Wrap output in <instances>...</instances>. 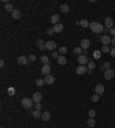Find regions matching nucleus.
Here are the masks:
<instances>
[{
	"label": "nucleus",
	"mask_w": 115,
	"mask_h": 128,
	"mask_svg": "<svg viewBox=\"0 0 115 128\" xmlns=\"http://www.w3.org/2000/svg\"><path fill=\"white\" fill-rule=\"evenodd\" d=\"M44 49H46L45 45H42V46H39V50H44Z\"/></svg>",
	"instance_id": "37998d69"
},
{
	"label": "nucleus",
	"mask_w": 115,
	"mask_h": 128,
	"mask_svg": "<svg viewBox=\"0 0 115 128\" xmlns=\"http://www.w3.org/2000/svg\"><path fill=\"white\" fill-rule=\"evenodd\" d=\"M91 100H92L93 102H98V101H99V95H98V94H94L93 96H92V97H91Z\"/></svg>",
	"instance_id": "f704fd0d"
},
{
	"label": "nucleus",
	"mask_w": 115,
	"mask_h": 128,
	"mask_svg": "<svg viewBox=\"0 0 115 128\" xmlns=\"http://www.w3.org/2000/svg\"><path fill=\"white\" fill-rule=\"evenodd\" d=\"M100 56H101V55H100V51L96 50L93 53V57H94V58H100Z\"/></svg>",
	"instance_id": "c9c22d12"
},
{
	"label": "nucleus",
	"mask_w": 115,
	"mask_h": 128,
	"mask_svg": "<svg viewBox=\"0 0 115 128\" xmlns=\"http://www.w3.org/2000/svg\"><path fill=\"white\" fill-rule=\"evenodd\" d=\"M101 51H102V53H108V51H111L109 46H102V47H101Z\"/></svg>",
	"instance_id": "7c9ffc66"
},
{
	"label": "nucleus",
	"mask_w": 115,
	"mask_h": 128,
	"mask_svg": "<svg viewBox=\"0 0 115 128\" xmlns=\"http://www.w3.org/2000/svg\"><path fill=\"white\" fill-rule=\"evenodd\" d=\"M42 119L44 120V121H48V120L51 119V113L50 112H44L43 116H42Z\"/></svg>",
	"instance_id": "4be33fe9"
},
{
	"label": "nucleus",
	"mask_w": 115,
	"mask_h": 128,
	"mask_svg": "<svg viewBox=\"0 0 115 128\" xmlns=\"http://www.w3.org/2000/svg\"><path fill=\"white\" fill-rule=\"evenodd\" d=\"M67 51H68V48L66 47V46H62L59 48V54H61V55H64V54H67Z\"/></svg>",
	"instance_id": "393cba45"
},
{
	"label": "nucleus",
	"mask_w": 115,
	"mask_h": 128,
	"mask_svg": "<svg viewBox=\"0 0 115 128\" xmlns=\"http://www.w3.org/2000/svg\"><path fill=\"white\" fill-rule=\"evenodd\" d=\"M90 45H91L90 40L86 39V38H84V39H82V41H81V48H82V49H88L89 47H90Z\"/></svg>",
	"instance_id": "39448f33"
},
{
	"label": "nucleus",
	"mask_w": 115,
	"mask_h": 128,
	"mask_svg": "<svg viewBox=\"0 0 115 128\" xmlns=\"http://www.w3.org/2000/svg\"><path fill=\"white\" fill-rule=\"evenodd\" d=\"M45 84V80H43V79H37L36 80V85L37 86H43Z\"/></svg>",
	"instance_id": "c756f323"
},
{
	"label": "nucleus",
	"mask_w": 115,
	"mask_h": 128,
	"mask_svg": "<svg viewBox=\"0 0 115 128\" xmlns=\"http://www.w3.org/2000/svg\"><path fill=\"white\" fill-rule=\"evenodd\" d=\"M42 45H44V41L42 39H38L37 40V46H42Z\"/></svg>",
	"instance_id": "a19ab883"
},
{
	"label": "nucleus",
	"mask_w": 115,
	"mask_h": 128,
	"mask_svg": "<svg viewBox=\"0 0 115 128\" xmlns=\"http://www.w3.org/2000/svg\"><path fill=\"white\" fill-rule=\"evenodd\" d=\"M82 51H83V49H82L81 47H76V48L74 49V53H75L76 55H78V56H80L81 54H82Z\"/></svg>",
	"instance_id": "cd10ccee"
},
{
	"label": "nucleus",
	"mask_w": 115,
	"mask_h": 128,
	"mask_svg": "<svg viewBox=\"0 0 115 128\" xmlns=\"http://www.w3.org/2000/svg\"><path fill=\"white\" fill-rule=\"evenodd\" d=\"M86 71H88V69L85 68V65H80L76 69V73L77 74H84V73H86Z\"/></svg>",
	"instance_id": "ddd939ff"
},
{
	"label": "nucleus",
	"mask_w": 115,
	"mask_h": 128,
	"mask_svg": "<svg viewBox=\"0 0 115 128\" xmlns=\"http://www.w3.org/2000/svg\"><path fill=\"white\" fill-rule=\"evenodd\" d=\"M28 60H29V63H31V62H35V61H36V55H34V54L29 55Z\"/></svg>",
	"instance_id": "2f4dec72"
},
{
	"label": "nucleus",
	"mask_w": 115,
	"mask_h": 128,
	"mask_svg": "<svg viewBox=\"0 0 115 128\" xmlns=\"http://www.w3.org/2000/svg\"><path fill=\"white\" fill-rule=\"evenodd\" d=\"M53 30L55 33H59V32H61L62 30H63V25L60 24V23H58V24H55V25L53 26Z\"/></svg>",
	"instance_id": "dca6fc26"
},
{
	"label": "nucleus",
	"mask_w": 115,
	"mask_h": 128,
	"mask_svg": "<svg viewBox=\"0 0 115 128\" xmlns=\"http://www.w3.org/2000/svg\"><path fill=\"white\" fill-rule=\"evenodd\" d=\"M113 24H114V21H113L112 17H106V18H105V25H106V27L113 29Z\"/></svg>",
	"instance_id": "9d476101"
},
{
	"label": "nucleus",
	"mask_w": 115,
	"mask_h": 128,
	"mask_svg": "<svg viewBox=\"0 0 115 128\" xmlns=\"http://www.w3.org/2000/svg\"><path fill=\"white\" fill-rule=\"evenodd\" d=\"M100 41H101V43H102L104 46H108L109 43H112V39H111L107 34H105V35H102V37L100 38Z\"/></svg>",
	"instance_id": "20e7f679"
},
{
	"label": "nucleus",
	"mask_w": 115,
	"mask_h": 128,
	"mask_svg": "<svg viewBox=\"0 0 115 128\" xmlns=\"http://www.w3.org/2000/svg\"><path fill=\"white\" fill-rule=\"evenodd\" d=\"M4 65H5V62H4V60H1V61H0V66L2 68Z\"/></svg>",
	"instance_id": "c03bdc74"
},
{
	"label": "nucleus",
	"mask_w": 115,
	"mask_h": 128,
	"mask_svg": "<svg viewBox=\"0 0 115 128\" xmlns=\"http://www.w3.org/2000/svg\"><path fill=\"white\" fill-rule=\"evenodd\" d=\"M114 76H115V72H114V70H112V69L105 70V72H104V78H105L106 80H111V79H113Z\"/></svg>",
	"instance_id": "7ed1b4c3"
},
{
	"label": "nucleus",
	"mask_w": 115,
	"mask_h": 128,
	"mask_svg": "<svg viewBox=\"0 0 115 128\" xmlns=\"http://www.w3.org/2000/svg\"><path fill=\"white\" fill-rule=\"evenodd\" d=\"M32 105H34V100H31V98H29V97H24V98L22 100V106H23L24 109H31Z\"/></svg>",
	"instance_id": "f03ea898"
},
{
	"label": "nucleus",
	"mask_w": 115,
	"mask_h": 128,
	"mask_svg": "<svg viewBox=\"0 0 115 128\" xmlns=\"http://www.w3.org/2000/svg\"><path fill=\"white\" fill-rule=\"evenodd\" d=\"M109 33H111V35H113V37L115 38V27H113V29L109 30Z\"/></svg>",
	"instance_id": "ea45409f"
},
{
	"label": "nucleus",
	"mask_w": 115,
	"mask_h": 128,
	"mask_svg": "<svg viewBox=\"0 0 115 128\" xmlns=\"http://www.w3.org/2000/svg\"><path fill=\"white\" fill-rule=\"evenodd\" d=\"M7 94H8L9 96H13V95L15 94V88H14V87H9L8 90H7Z\"/></svg>",
	"instance_id": "bb28decb"
},
{
	"label": "nucleus",
	"mask_w": 115,
	"mask_h": 128,
	"mask_svg": "<svg viewBox=\"0 0 115 128\" xmlns=\"http://www.w3.org/2000/svg\"><path fill=\"white\" fill-rule=\"evenodd\" d=\"M52 57H53V58H59L60 55H59L58 51H53V53H52Z\"/></svg>",
	"instance_id": "e433bc0d"
},
{
	"label": "nucleus",
	"mask_w": 115,
	"mask_h": 128,
	"mask_svg": "<svg viewBox=\"0 0 115 128\" xmlns=\"http://www.w3.org/2000/svg\"><path fill=\"white\" fill-rule=\"evenodd\" d=\"M46 33L48 34V35H52V34H53V33H55V32H54L53 27H51V29H48V30L46 31Z\"/></svg>",
	"instance_id": "4c0bfd02"
},
{
	"label": "nucleus",
	"mask_w": 115,
	"mask_h": 128,
	"mask_svg": "<svg viewBox=\"0 0 115 128\" xmlns=\"http://www.w3.org/2000/svg\"><path fill=\"white\" fill-rule=\"evenodd\" d=\"M45 84H47V85H52L54 84V81H55V78L53 76H51V74H48V76H46L45 77Z\"/></svg>",
	"instance_id": "9b49d317"
},
{
	"label": "nucleus",
	"mask_w": 115,
	"mask_h": 128,
	"mask_svg": "<svg viewBox=\"0 0 115 128\" xmlns=\"http://www.w3.org/2000/svg\"><path fill=\"white\" fill-rule=\"evenodd\" d=\"M35 109L36 110H40V109H42V104H40V102L35 103Z\"/></svg>",
	"instance_id": "58836bf2"
},
{
	"label": "nucleus",
	"mask_w": 115,
	"mask_h": 128,
	"mask_svg": "<svg viewBox=\"0 0 115 128\" xmlns=\"http://www.w3.org/2000/svg\"><path fill=\"white\" fill-rule=\"evenodd\" d=\"M12 17H13L14 19H18V18H21V12H20L18 9H14V12L12 13Z\"/></svg>",
	"instance_id": "2eb2a0df"
},
{
	"label": "nucleus",
	"mask_w": 115,
	"mask_h": 128,
	"mask_svg": "<svg viewBox=\"0 0 115 128\" xmlns=\"http://www.w3.org/2000/svg\"><path fill=\"white\" fill-rule=\"evenodd\" d=\"M28 63H29L28 57H26V56H18L17 57V64H20V65H28Z\"/></svg>",
	"instance_id": "423d86ee"
},
{
	"label": "nucleus",
	"mask_w": 115,
	"mask_h": 128,
	"mask_svg": "<svg viewBox=\"0 0 115 128\" xmlns=\"http://www.w3.org/2000/svg\"><path fill=\"white\" fill-rule=\"evenodd\" d=\"M77 62L80 63L81 65H84V64H88L89 63V60L85 55H80V56L77 57Z\"/></svg>",
	"instance_id": "0eeeda50"
},
{
	"label": "nucleus",
	"mask_w": 115,
	"mask_h": 128,
	"mask_svg": "<svg viewBox=\"0 0 115 128\" xmlns=\"http://www.w3.org/2000/svg\"><path fill=\"white\" fill-rule=\"evenodd\" d=\"M58 63H59L60 65H66V64H67V58H66V56L60 55V57L58 58Z\"/></svg>",
	"instance_id": "6ab92c4d"
},
{
	"label": "nucleus",
	"mask_w": 115,
	"mask_h": 128,
	"mask_svg": "<svg viewBox=\"0 0 115 128\" xmlns=\"http://www.w3.org/2000/svg\"><path fill=\"white\" fill-rule=\"evenodd\" d=\"M82 53H83V54L86 56V54H88V49H83V51H82Z\"/></svg>",
	"instance_id": "a18cd8bd"
},
{
	"label": "nucleus",
	"mask_w": 115,
	"mask_h": 128,
	"mask_svg": "<svg viewBox=\"0 0 115 128\" xmlns=\"http://www.w3.org/2000/svg\"><path fill=\"white\" fill-rule=\"evenodd\" d=\"M42 97H43V95L40 94V93H35L34 94V96H32V100H34V102L35 103H39L40 101H42Z\"/></svg>",
	"instance_id": "4468645a"
},
{
	"label": "nucleus",
	"mask_w": 115,
	"mask_h": 128,
	"mask_svg": "<svg viewBox=\"0 0 115 128\" xmlns=\"http://www.w3.org/2000/svg\"><path fill=\"white\" fill-rule=\"evenodd\" d=\"M59 19H60V16H59L58 14H54V15H52V17H51V23H53L54 25H55V24L59 23Z\"/></svg>",
	"instance_id": "f3484780"
},
{
	"label": "nucleus",
	"mask_w": 115,
	"mask_h": 128,
	"mask_svg": "<svg viewBox=\"0 0 115 128\" xmlns=\"http://www.w3.org/2000/svg\"><path fill=\"white\" fill-rule=\"evenodd\" d=\"M42 73H43V74H45V77H46V76H48V74L51 73V66H50L48 64L44 65V66L42 68Z\"/></svg>",
	"instance_id": "f8f14e48"
},
{
	"label": "nucleus",
	"mask_w": 115,
	"mask_h": 128,
	"mask_svg": "<svg viewBox=\"0 0 115 128\" xmlns=\"http://www.w3.org/2000/svg\"><path fill=\"white\" fill-rule=\"evenodd\" d=\"M112 45H113V46H115V38H113V39H112Z\"/></svg>",
	"instance_id": "de8ad7c7"
},
{
	"label": "nucleus",
	"mask_w": 115,
	"mask_h": 128,
	"mask_svg": "<svg viewBox=\"0 0 115 128\" xmlns=\"http://www.w3.org/2000/svg\"><path fill=\"white\" fill-rule=\"evenodd\" d=\"M5 9H6L7 12H10V13L14 12V7H13V5H10V4H7V5L5 6Z\"/></svg>",
	"instance_id": "a878e982"
},
{
	"label": "nucleus",
	"mask_w": 115,
	"mask_h": 128,
	"mask_svg": "<svg viewBox=\"0 0 115 128\" xmlns=\"http://www.w3.org/2000/svg\"><path fill=\"white\" fill-rule=\"evenodd\" d=\"M94 68H96V63H94V62H89L88 63V69L89 70H93Z\"/></svg>",
	"instance_id": "c85d7f7f"
},
{
	"label": "nucleus",
	"mask_w": 115,
	"mask_h": 128,
	"mask_svg": "<svg viewBox=\"0 0 115 128\" xmlns=\"http://www.w3.org/2000/svg\"><path fill=\"white\" fill-rule=\"evenodd\" d=\"M102 68L105 69V70L111 69V63H109V62H105V63H104V65H102Z\"/></svg>",
	"instance_id": "72a5a7b5"
},
{
	"label": "nucleus",
	"mask_w": 115,
	"mask_h": 128,
	"mask_svg": "<svg viewBox=\"0 0 115 128\" xmlns=\"http://www.w3.org/2000/svg\"><path fill=\"white\" fill-rule=\"evenodd\" d=\"M40 62H42L44 65H46V64L50 63V57H48L47 55H42V56H40Z\"/></svg>",
	"instance_id": "a211bd4d"
},
{
	"label": "nucleus",
	"mask_w": 115,
	"mask_h": 128,
	"mask_svg": "<svg viewBox=\"0 0 115 128\" xmlns=\"http://www.w3.org/2000/svg\"><path fill=\"white\" fill-rule=\"evenodd\" d=\"M60 10L62 13H68L69 12V6L68 5H61L60 6Z\"/></svg>",
	"instance_id": "b1692460"
},
{
	"label": "nucleus",
	"mask_w": 115,
	"mask_h": 128,
	"mask_svg": "<svg viewBox=\"0 0 115 128\" xmlns=\"http://www.w3.org/2000/svg\"><path fill=\"white\" fill-rule=\"evenodd\" d=\"M80 25L82 26V27H89L90 26V23H89V21L88 19H81V22H80Z\"/></svg>",
	"instance_id": "aec40b11"
},
{
	"label": "nucleus",
	"mask_w": 115,
	"mask_h": 128,
	"mask_svg": "<svg viewBox=\"0 0 115 128\" xmlns=\"http://www.w3.org/2000/svg\"><path fill=\"white\" fill-rule=\"evenodd\" d=\"M86 73H88V74H91V73H92V70H89V69H88V71H86Z\"/></svg>",
	"instance_id": "09e8293b"
},
{
	"label": "nucleus",
	"mask_w": 115,
	"mask_h": 128,
	"mask_svg": "<svg viewBox=\"0 0 115 128\" xmlns=\"http://www.w3.org/2000/svg\"><path fill=\"white\" fill-rule=\"evenodd\" d=\"M102 32L107 33V32H108V27H104V31H102Z\"/></svg>",
	"instance_id": "49530a36"
},
{
	"label": "nucleus",
	"mask_w": 115,
	"mask_h": 128,
	"mask_svg": "<svg viewBox=\"0 0 115 128\" xmlns=\"http://www.w3.org/2000/svg\"><path fill=\"white\" fill-rule=\"evenodd\" d=\"M45 47H46V49H48V50H53L56 48V43H54V41H47V43H45Z\"/></svg>",
	"instance_id": "1a4fd4ad"
},
{
	"label": "nucleus",
	"mask_w": 115,
	"mask_h": 128,
	"mask_svg": "<svg viewBox=\"0 0 115 128\" xmlns=\"http://www.w3.org/2000/svg\"><path fill=\"white\" fill-rule=\"evenodd\" d=\"M94 92H96V94H98L99 96L102 95V93L105 92V87H104V85H101V84L97 85L96 86V88H94Z\"/></svg>",
	"instance_id": "6e6552de"
},
{
	"label": "nucleus",
	"mask_w": 115,
	"mask_h": 128,
	"mask_svg": "<svg viewBox=\"0 0 115 128\" xmlns=\"http://www.w3.org/2000/svg\"><path fill=\"white\" fill-rule=\"evenodd\" d=\"M96 117V110H90L89 111V118H94Z\"/></svg>",
	"instance_id": "473e14b6"
},
{
	"label": "nucleus",
	"mask_w": 115,
	"mask_h": 128,
	"mask_svg": "<svg viewBox=\"0 0 115 128\" xmlns=\"http://www.w3.org/2000/svg\"><path fill=\"white\" fill-rule=\"evenodd\" d=\"M90 29L94 33H101L104 31V26L101 25L99 22H91L90 23Z\"/></svg>",
	"instance_id": "f257e3e1"
},
{
	"label": "nucleus",
	"mask_w": 115,
	"mask_h": 128,
	"mask_svg": "<svg viewBox=\"0 0 115 128\" xmlns=\"http://www.w3.org/2000/svg\"><path fill=\"white\" fill-rule=\"evenodd\" d=\"M109 53H111V56H113V57H115V47H114V48H112Z\"/></svg>",
	"instance_id": "79ce46f5"
},
{
	"label": "nucleus",
	"mask_w": 115,
	"mask_h": 128,
	"mask_svg": "<svg viewBox=\"0 0 115 128\" xmlns=\"http://www.w3.org/2000/svg\"><path fill=\"white\" fill-rule=\"evenodd\" d=\"M86 124H88V126L90 128H92V127H94V125H96V120L93 119V118H89Z\"/></svg>",
	"instance_id": "5701e85b"
},
{
	"label": "nucleus",
	"mask_w": 115,
	"mask_h": 128,
	"mask_svg": "<svg viewBox=\"0 0 115 128\" xmlns=\"http://www.w3.org/2000/svg\"><path fill=\"white\" fill-rule=\"evenodd\" d=\"M32 116H34V118H36V119H38V118H42L43 113L40 112V110H35V111L32 112Z\"/></svg>",
	"instance_id": "412c9836"
}]
</instances>
